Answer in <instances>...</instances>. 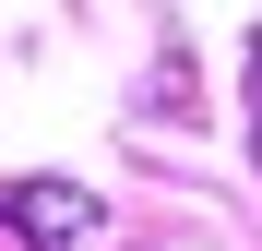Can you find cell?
Instances as JSON below:
<instances>
[{
	"label": "cell",
	"mask_w": 262,
	"mask_h": 251,
	"mask_svg": "<svg viewBox=\"0 0 262 251\" xmlns=\"http://www.w3.org/2000/svg\"><path fill=\"white\" fill-rule=\"evenodd\" d=\"M0 227H12L24 251H72L83 227H96V191H72V180H12V191H0Z\"/></svg>",
	"instance_id": "6da1fadb"
},
{
	"label": "cell",
	"mask_w": 262,
	"mask_h": 251,
	"mask_svg": "<svg viewBox=\"0 0 262 251\" xmlns=\"http://www.w3.org/2000/svg\"><path fill=\"white\" fill-rule=\"evenodd\" d=\"M250 156H262V36H250Z\"/></svg>",
	"instance_id": "7a4b0ae2"
}]
</instances>
